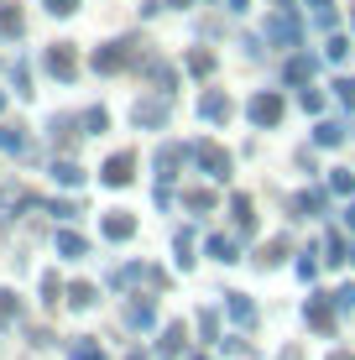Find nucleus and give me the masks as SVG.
Here are the masks:
<instances>
[{"mask_svg": "<svg viewBox=\"0 0 355 360\" xmlns=\"http://www.w3.org/2000/svg\"><path fill=\"white\" fill-rule=\"evenodd\" d=\"M345 219H350V230H355V204H350V214H345Z\"/></svg>", "mask_w": 355, "mask_h": 360, "instance_id": "obj_41", "label": "nucleus"}, {"mask_svg": "<svg viewBox=\"0 0 355 360\" xmlns=\"http://www.w3.org/2000/svg\"><path fill=\"white\" fill-rule=\"evenodd\" d=\"M68 360H105V350H100L94 340H79V345L68 350Z\"/></svg>", "mask_w": 355, "mask_h": 360, "instance_id": "obj_22", "label": "nucleus"}, {"mask_svg": "<svg viewBox=\"0 0 355 360\" xmlns=\"http://www.w3.org/2000/svg\"><path fill=\"white\" fill-rule=\"evenodd\" d=\"M42 11H47V16H73L79 0H42Z\"/></svg>", "mask_w": 355, "mask_h": 360, "instance_id": "obj_29", "label": "nucleus"}, {"mask_svg": "<svg viewBox=\"0 0 355 360\" xmlns=\"http://www.w3.org/2000/svg\"><path fill=\"white\" fill-rule=\"evenodd\" d=\"M47 214H58V219H73V214H79V204H68V198H53V204H47Z\"/></svg>", "mask_w": 355, "mask_h": 360, "instance_id": "obj_34", "label": "nucleus"}, {"mask_svg": "<svg viewBox=\"0 0 355 360\" xmlns=\"http://www.w3.org/2000/svg\"><path fill=\"white\" fill-rule=\"evenodd\" d=\"M11 84H16V94H32V73H27V63L11 68Z\"/></svg>", "mask_w": 355, "mask_h": 360, "instance_id": "obj_32", "label": "nucleus"}, {"mask_svg": "<svg viewBox=\"0 0 355 360\" xmlns=\"http://www.w3.org/2000/svg\"><path fill=\"white\" fill-rule=\"evenodd\" d=\"M68 303H73V308H94V288H89V282H73V288H68Z\"/></svg>", "mask_w": 355, "mask_h": 360, "instance_id": "obj_21", "label": "nucleus"}, {"mask_svg": "<svg viewBox=\"0 0 355 360\" xmlns=\"http://www.w3.org/2000/svg\"><path fill=\"white\" fill-rule=\"evenodd\" d=\"M309 73H314V58H292V63H288V79L292 84H309Z\"/></svg>", "mask_w": 355, "mask_h": 360, "instance_id": "obj_23", "label": "nucleus"}, {"mask_svg": "<svg viewBox=\"0 0 355 360\" xmlns=\"http://www.w3.org/2000/svg\"><path fill=\"white\" fill-rule=\"evenodd\" d=\"M335 99H340L345 110H355V79H340V84H335Z\"/></svg>", "mask_w": 355, "mask_h": 360, "instance_id": "obj_31", "label": "nucleus"}, {"mask_svg": "<svg viewBox=\"0 0 355 360\" xmlns=\"http://www.w3.org/2000/svg\"><path fill=\"white\" fill-rule=\"evenodd\" d=\"M157 355H162V360H178V355H183V324H173V329L162 334V345H157Z\"/></svg>", "mask_w": 355, "mask_h": 360, "instance_id": "obj_16", "label": "nucleus"}, {"mask_svg": "<svg viewBox=\"0 0 355 360\" xmlns=\"http://www.w3.org/2000/svg\"><path fill=\"white\" fill-rule=\"evenodd\" d=\"M230 214H235V225L246 230V235L256 230V214H251V198H246V193H235V198H230Z\"/></svg>", "mask_w": 355, "mask_h": 360, "instance_id": "obj_13", "label": "nucleus"}, {"mask_svg": "<svg viewBox=\"0 0 355 360\" xmlns=\"http://www.w3.org/2000/svg\"><path fill=\"white\" fill-rule=\"evenodd\" d=\"M47 136H53L58 146H68L73 141V115H53V120H47Z\"/></svg>", "mask_w": 355, "mask_h": 360, "instance_id": "obj_17", "label": "nucleus"}, {"mask_svg": "<svg viewBox=\"0 0 355 360\" xmlns=\"http://www.w3.org/2000/svg\"><path fill=\"white\" fill-rule=\"evenodd\" d=\"M16 319H21V297L11 288H0V324H16Z\"/></svg>", "mask_w": 355, "mask_h": 360, "instance_id": "obj_18", "label": "nucleus"}, {"mask_svg": "<svg viewBox=\"0 0 355 360\" xmlns=\"http://www.w3.org/2000/svg\"><path fill=\"white\" fill-rule=\"evenodd\" d=\"M272 42L277 47H298L303 42V21L298 16H272Z\"/></svg>", "mask_w": 355, "mask_h": 360, "instance_id": "obj_6", "label": "nucleus"}, {"mask_svg": "<svg viewBox=\"0 0 355 360\" xmlns=\"http://www.w3.org/2000/svg\"><path fill=\"white\" fill-rule=\"evenodd\" d=\"M329 188H335V193H355V178H350V172H329Z\"/></svg>", "mask_w": 355, "mask_h": 360, "instance_id": "obj_35", "label": "nucleus"}, {"mask_svg": "<svg viewBox=\"0 0 355 360\" xmlns=\"http://www.w3.org/2000/svg\"><path fill=\"white\" fill-rule=\"evenodd\" d=\"M126 319H131L136 329H146V324H152V303H131V308H126Z\"/></svg>", "mask_w": 355, "mask_h": 360, "instance_id": "obj_28", "label": "nucleus"}, {"mask_svg": "<svg viewBox=\"0 0 355 360\" xmlns=\"http://www.w3.org/2000/svg\"><path fill=\"white\" fill-rule=\"evenodd\" d=\"M0 152H27V131H21V126H0Z\"/></svg>", "mask_w": 355, "mask_h": 360, "instance_id": "obj_15", "label": "nucleus"}, {"mask_svg": "<svg viewBox=\"0 0 355 360\" xmlns=\"http://www.w3.org/2000/svg\"><path fill=\"white\" fill-rule=\"evenodd\" d=\"M0 110H6V94H0Z\"/></svg>", "mask_w": 355, "mask_h": 360, "instance_id": "obj_43", "label": "nucleus"}, {"mask_svg": "<svg viewBox=\"0 0 355 360\" xmlns=\"http://www.w3.org/2000/svg\"><path fill=\"white\" fill-rule=\"evenodd\" d=\"M309 324H314V329H329V308H324V297H309Z\"/></svg>", "mask_w": 355, "mask_h": 360, "instance_id": "obj_25", "label": "nucleus"}, {"mask_svg": "<svg viewBox=\"0 0 355 360\" xmlns=\"http://www.w3.org/2000/svg\"><path fill=\"white\" fill-rule=\"evenodd\" d=\"M188 68L193 73H214V58L209 53H188Z\"/></svg>", "mask_w": 355, "mask_h": 360, "instance_id": "obj_36", "label": "nucleus"}, {"mask_svg": "<svg viewBox=\"0 0 355 360\" xmlns=\"http://www.w3.org/2000/svg\"><path fill=\"white\" fill-rule=\"evenodd\" d=\"M324 262H329V266L345 262V235H340V230H329V240H324Z\"/></svg>", "mask_w": 355, "mask_h": 360, "instance_id": "obj_19", "label": "nucleus"}, {"mask_svg": "<svg viewBox=\"0 0 355 360\" xmlns=\"http://www.w3.org/2000/svg\"><path fill=\"white\" fill-rule=\"evenodd\" d=\"M230 314H235V319H246V324H251V303H246V297H230Z\"/></svg>", "mask_w": 355, "mask_h": 360, "instance_id": "obj_39", "label": "nucleus"}, {"mask_svg": "<svg viewBox=\"0 0 355 360\" xmlns=\"http://www.w3.org/2000/svg\"><path fill=\"white\" fill-rule=\"evenodd\" d=\"M21 27H27L21 6H11V0H6V6H0V37H6V42H16V37H21Z\"/></svg>", "mask_w": 355, "mask_h": 360, "instance_id": "obj_10", "label": "nucleus"}, {"mask_svg": "<svg viewBox=\"0 0 355 360\" xmlns=\"http://www.w3.org/2000/svg\"><path fill=\"white\" fill-rule=\"evenodd\" d=\"M335 360H350V355H345V350H340V355H335Z\"/></svg>", "mask_w": 355, "mask_h": 360, "instance_id": "obj_42", "label": "nucleus"}, {"mask_svg": "<svg viewBox=\"0 0 355 360\" xmlns=\"http://www.w3.org/2000/svg\"><path fill=\"white\" fill-rule=\"evenodd\" d=\"M193 360H209V355H193Z\"/></svg>", "mask_w": 355, "mask_h": 360, "instance_id": "obj_44", "label": "nucleus"}, {"mask_svg": "<svg viewBox=\"0 0 355 360\" xmlns=\"http://www.w3.org/2000/svg\"><path fill=\"white\" fill-rule=\"evenodd\" d=\"M53 245H58V256H63V262H84V256H89V240H84V235H73V230H58Z\"/></svg>", "mask_w": 355, "mask_h": 360, "instance_id": "obj_7", "label": "nucleus"}, {"mask_svg": "<svg viewBox=\"0 0 355 360\" xmlns=\"http://www.w3.org/2000/svg\"><path fill=\"white\" fill-rule=\"evenodd\" d=\"M105 240H131V235H136V219L131 214H105Z\"/></svg>", "mask_w": 355, "mask_h": 360, "instance_id": "obj_11", "label": "nucleus"}, {"mask_svg": "<svg viewBox=\"0 0 355 360\" xmlns=\"http://www.w3.org/2000/svg\"><path fill=\"white\" fill-rule=\"evenodd\" d=\"M225 115H230V99L219 94V89H209V94L199 99V120H214V126H219Z\"/></svg>", "mask_w": 355, "mask_h": 360, "instance_id": "obj_9", "label": "nucleus"}, {"mask_svg": "<svg viewBox=\"0 0 355 360\" xmlns=\"http://www.w3.org/2000/svg\"><path fill=\"white\" fill-rule=\"evenodd\" d=\"M209 256H214V262H235V245H230L225 235H214V240H209Z\"/></svg>", "mask_w": 355, "mask_h": 360, "instance_id": "obj_26", "label": "nucleus"}, {"mask_svg": "<svg viewBox=\"0 0 355 360\" xmlns=\"http://www.w3.org/2000/svg\"><path fill=\"white\" fill-rule=\"evenodd\" d=\"M298 99H303V110H324V94L319 89H303Z\"/></svg>", "mask_w": 355, "mask_h": 360, "instance_id": "obj_37", "label": "nucleus"}, {"mask_svg": "<svg viewBox=\"0 0 355 360\" xmlns=\"http://www.w3.org/2000/svg\"><path fill=\"white\" fill-rule=\"evenodd\" d=\"M110 126V110L105 105H94V110H84V131H89V136H100Z\"/></svg>", "mask_w": 355, "mask_h": 360, "instance_id": "obj_20", "label": "nucleus"}, {"mask_svg": "<svg viewBox=\"0 0 355 360\" xmlns=\"http://www.w3.org/2000/svg\"><path fill=\"white\" fill-rule=\"evenodd\" d=\"M188 152L199 157V167H209V178H230V157L219 146H188Z\"/></svg>", "mask_w": 355, "mask_h": 360, "instance_id": "obj_8", "label": "nucleus"}, {"mask_svg": "<svg viewBox=\"0 0 355 360\" xmlns=\"http://www.w3.org/2000/svg\"><path fill=\"white\" fill-rule=\"evenodd\" d=\"M183 204H188V209H193V214H209V209H214V198H209V193H199V188H193L188 198H183Z\"/></svg>", "mask_w": 355, "mask_h": 360, "instance_id": "obj_30", "label": "nucleus"}, {"mask_svg": "<svg viewBox=\"0 0 355 360\" xmlns=\"http://www.w3.org/2000/svg\"><path fill=\"white\" fill-rule=\"evenodd\" d=\"M272 262H283V240H272V245L262 251V266H272Z\"/></svg>", "mask_w": 355, "mask_h": 360, "instance_id": "obj_38", "label": "nucleus"}, {"mask_svg": "<svg viewBox=\"0 0 355 360\" xmlns=\"http://www.w3.org/2000/svg\"><path fill=\"white\" fill-rule=\"evenodd\" d=\"M246 115L256 120V126H277V120H283V94H277V89L251 94V99H246Z\"/></svg>", "mask_w": 355, "mask_h": 360, "instance_id": "obj_2", "label": "nucleus"}, {"mask_svg": "<svg viewBox=\"0 0 355 360\" xmlns=\"http://www.w3.org/2000/svg\"><path fill=\"white\" fill-rule=\"evenodd\" d=\"M131 167H136V157H131V152H115V157L105 162L100 183H105V188H126V183H131Z\"/></svg>", "mask_w": 355, "mask_h": 360, "instance_id": "obj_5", "label": "nucleus"}, {"mask_svg": "<svg viewBox=\"0 0 355 360\" xmlns=\"http://www.w3.org/2000/svg\"><path fill=\"white\" fill-rule=\"evenodd\" d=\"M131 58H136V42H105L94 53V73H120Z\"/></svg>", "mask_w": 355, "mask_h": 360, "instance_id": "obj_3", "label": "nucleus"}, {"mask_svg": "<svg viewBox=\"0 0 355 360\" xmlns=\"http://www.w3.org/2000/svg\"><path fill=\"white\" fill-rule=\"evenodd\" d=\"M292 209H298V214H314V209H324V193H298V198H292Z\"/></svg>", "mask_w": 355, "mask_h": 360, "instance_id": "obj_24", "label": "nucleus"}, {"mask_svg": "<svg viewBox=\"0 0 355 360\" xmlns=\"http://www.w3.org/2000/svg\"><path fill=\"white\" fill-rule=\"evenodd\" d=\"M131 120H136L141 131H162V126H167V94H157V99H136Z\"/></svg>", "mask_w": 355, "mask_h": 360, "instance_id": "obj_4", "label": "nucleus"}, {"mask_svg": "<svg viewBox=\"0 0 355 360\" xmlns=\"http://www.w3.org/2000/svg\"><path fill=\"white\" fill-rule=\"evenodd\" d=\"M42 68L53 73L58 84H73V79H79V53H73V42H53L42 53Z\"/></svg>", "mask_w": 355, "mask_h": 360, "instance_id": "obj_1", "label": "nucleus"}, {"mask_svg": "<svg viewBox=\"0 0 355 360\" xmlns=\"http://www.w3.org/2000/svg\"><path fill=\"white\" fill-rule=\"evenodd\" d=\"M53 178L63 183V188H79V183H84V167H79V162H68V157H63V162H53Z\"/></svg>", "mask_w": 355, "mask_h": 360, "instance_id": "obj_14", "label": "nucleus"}, {"mask_svg": "<svg viewBox=\"0 0 355 360\" xmlns=\"http://www.w3.org/2000/svg\"><path fill=\"white\" fill-rule=\"evenodd\" d=\"M345 120H319V126H314V141H319V146H340V141H345Z\"/></svg>", "mask_w": 355, "mask_h": 360, "instance_id": "obj_12", "label": "nucleus"}, {"mask_svg": "<svg viewBox=\"0 0 355 360\" xmlns=\"http://www.w3.org/2000/svg\"><path fill=\"white\" fill-rule=\"evenodd\" d=\"M335 303H340V308H355V288H340V292H335Z\"/></svg>", "mask_w": 355, "mask_h": 360, "instance_id": "obj_40", "label": "nucleus"}, {"mask_svg": "<svg viewBox=\"0 0 355 360\" xmlns=\"http://www.w3.org/2000/svg\"><path fill=\"white\" fill-rule=\"evenodd\" d=\"M58 292H63V282L47 271V277H42V303H47V308H58Z\"/></svg>", "mask_w": 355, "mask_h": 360, "instance_id": "obj_27", "label": "nucleus"}, {"mask_svg": "<svg viewBox=\"0 0 355 360\" xmlns=\"http://www.w3.org/2000/svg\"><path fill=\"white\" fill-rule=\"evenodd\" d=\"M345 53H350V42H345V37H329V47H324V58H329V63H340Z\"/></svg>", "mask_w": 355, "mask_h": 360, "instance_id": "obj_33", "label": "nucleus"}]
</instances>
